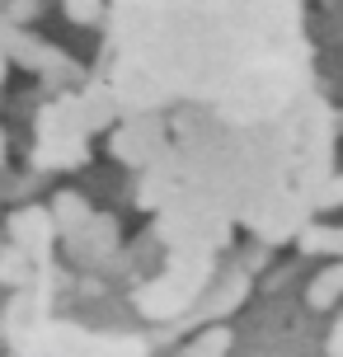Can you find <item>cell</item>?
<instances>
[{"mask_svg":"<svg viewBox=\"0 0 343 357\" xmlns=\"http://www.w3.org/2000/svg\"><path fill=\"white\" fill-rule=\"evenodd\" d=\"M56 235H61V226H56L52 207H19V212L10 216V240L33 254V264L47 259V250H52Z\"/></svg>","mask_w":343,"mask_h":357,"instance_id":"obj_1","label":"cell"},{"mask_svg":"<svg viewBox=\"0 0 343 357\" xmlns=\"http://www.w3.org/2000/svg\"><path fill=\"white\" fill-rule=\"evenodd\" d=\"M52 216H56V226H61V235H66L71 245H75V240H85V231H90V221H94L85 193H56Z\"/></svg>","mask_w":343,"mask_h":357,"instance_id":"obj_2","label":"cell"},{"mask_svg":"<svg viewBox=\"0 0 343 357\" xmlns=\"http://www.w3.org/2000/svg\"><path fill=\"white\" fill-rule=\"evenodd\" d=\"M339 301H343V259L334 268H325V273L306 287V305L310 310H334Z\"/></svg>","mask_w":343,"mask_h":357,"instance_id":"obj_3","label":"cell"},{"mask_svg":"<svg viewBox=\"0 0 343 357\" xmlns=\"http://www.w3.org/2000/svg\"><path fill=\"white\" fill-rule=\"evenodd\" d=\"M75 245L90 254V259H104V254L118 245V221H113V216H94L90 231H85V240H75Z\"/></svg>","mask_w":343,"mask_h":357,"instance_id":"obj_4","label":"cell"},{"mask_svg":"<svg viewBox=\"0 0 343 357\" xmlns=\"http://www.w3.org/2000/svg\"><path fill=\"white\" fill-rule=\"evenodd\" d=\"M29 264H33V254L24 250V245H10V250L0 254V282L5 287H24L29 282Z\"/></svg>","mask_w":343,"mask_h":357,"instance_id":"obj_5","label":"cell"},{"mask_svg":"<svg viewBox=\"0 0 343 357\" xmlns=\"http://www.w3.org/2000/svg\"><path fill=\"white\" fill-rule=\"evenodd\" d=\"M235 343V334L226 329V324H217V329H202L198 339L188 343V353H198V357H217V353H226Z\"/></svg>","mask_w":343,"mask_h":357,"instance_id":"obj_6","label":"cell"},{"mask_svg":"<svg viewBox=\"0 0 343 357\" xmlns=\"http://www.w3.org/2000/svg\"><path fill=\"white\" fill-rule=\"evenodd\" d=\"M301 250H339L343 254V231H329V226H315V231L301 240Z\"/></svg>","mask_w":343,"mask_h":357,"instance_id":"obj_7","label":"cell"},{"mask_svg":"<svg viewBox=\"0 0 343 357\" xmlns=\"http://www.w3.org/2000/svg\"><path fill=\"white\" fill-rule=\"evenodd\" d=\"M99 15H104L99 0H66V19L71 24H99Z\"/></svg>","mask_w":343,"mask_h":357,"instance_id":"obj_8","label":"cell"},{"mask_svg":"<svg viewBox=\"0 0 343 357\" xmlns=\"http://www.w3.org/2000/svg\"><path fill=\"white\" fill-rule=\"evenodd\" d=\"M43 15V0H10V24H33Z\"/></svg>","mask_w":343,"mask_h":357,"instance_id":"obj_9","label":"cell"},{"mask_svg":"<svg viewBox=\"0 0 343 357\" xmlns=\"http://www.w3.org/2000/svg\"><path fill=\"white\" fill-rule=\"evenodd\" d=\"M325 348H329L334 357H343V315L334 320V329H329V343H325Z\"/></svg>","mask_w":343,"mask_h":357,"instance_id":"obj_10","label":"cell"},{"mask_svg":"<svg viewBox=\"0 0 343 357\" xmlns=\"http://www.w3.org/2000/svg\"><path fill=\"white\" fill-rule=\"evenodd\" d=\"M334 197H339V202H343V178H339V183H334ZM334 197H329V202H334Z\"/></svg>","mask_w":343,"mask_h":357,"instance_id":"obj_11","label":"cell"}]
</instances>
